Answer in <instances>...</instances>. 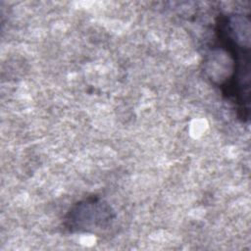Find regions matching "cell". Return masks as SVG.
Instances as JSON below:
<instances>
[{
  "label": "cell",
  "mask_w": 251,
  "mask_h": 251,
  "mask_svg": "<svg viewBox=\"0 0 251 251\" xmlns=\"http://www.w3.org/2000/svg\"><path fill=\"white\" fill-rule=\"evenodd\" d=\"M250 30L249 15L220 14L215 19L216 45L232 59L231 75L219 89L242 123L249 122L250 113Z\"/></svg>",
  "instance_id": "obj_1"
},
{
  "label": "cell",
  "mask_w": 251,
  "mask_h": 251,
  "mask_svg": "<svg viewBox=\"0 0 251 251\" xmlns=\"http://www.w3.org/2000/svg\"><path fill=\"white\" fill-rule=\"evenodd\" d=\"M117 219L114 208L102 197L89 195L67 210L62 226L69 233H95L109 228Z\"/></svg>",
  "instance_id": "obj_2"
}]
</instances>
